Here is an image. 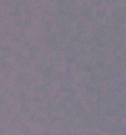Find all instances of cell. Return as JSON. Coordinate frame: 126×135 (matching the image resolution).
I'll list each match as a JSON object with an SVG mask.
<instances>
[]
</instances>
